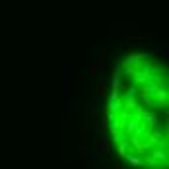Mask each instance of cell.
<instances>
[{
    "label": "cell",
    "instance_id": "cell-1",
    "mask_svg": "<svg viewBox=\"0 0 169 169\" xmlns=\"http://www.w3.org/2000/svg\"><path fill=\"white\" fill-rule=\"evenodd\" d=\"M159 78H138L140 99L130 86V97L119 99L113 107L111 128L113 140L119 146L121 156L128 157L132 165H154L165 161L167 138H165V87L150 91Z\"/></svg>",
    "mask_w": 169,
    "mask_h": 169
}]
</instances>
